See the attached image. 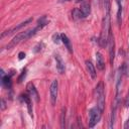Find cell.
I'll use <instances>...</instances> for the list:
<instances>
[{
    "mask_svg": "<svg viewBox=\"0 0 129 129\" xmlns=\"http://www.w3.org/2000/svg\"><path fill=\"white\" fill-rule=\"evenodd\" d=\"M111 30V25H110V11H107L104 15L103 22H102V30L99 38V43L101 46L105 47L107 46L108 43V36Z\"/></svg>",
    "mask_w": 129,
    "mask_h": 129,
    "instance_id": "1",
    "label": "cell"
},
{
    "mask_svg": "<svg viewBox=\"0 0 129 129\" xmlns=\"http://www.w3.org/2000/svg\"><path fill=\"white\" fill-rule=\"evenodd\" d=\"M39 29L37 27H34V28H31V29H28V30H25V31H22V32H19L16 36L13 37V39L7 44L6 48L7 49H11L12 47L16 46L19 42H21L22 40H26L28 38H30L31 36H33Z\"/></svg>",
    "mask_w": 129,
    "mask_h": 129,
    "instance_id": "2",
    "label": "cell"
},
{
    "mask_svg": "<svg viewBox=\"0 0 129 129\" xmlns=\"http://www.w3.org/2000/svg\"><path fill=\"white\" fill-rule=\"evenodd\" d=\"M95 99L97 102V107L103 112L105 109V91L103 82H100L95 88Z\"/></svg>",
    "mask_w": 129,
    "mask_h": 129,
    "instance_id": "3",
    "label": "cell"
},
{
    "mask_svg": "<svg viewBox=\"0 0 129 129\" xmlns=\"http://www.w3.org/2000/svg\"><path fill=\"white\" fill-rule=\"evenodd\" d=\"M102 113L103 112L97 106L90 109V111H89V127H91V128L94 127L100 121Z\"/></svg>",
    "mask_w": 129,
    "mask_h": 129,
    "instance_id": "4",
    "label": "cell"
},
{
    "mask_svg": "<svg viewBox=\"0 0 129 129\" xmlns=\"http://www.w3.org/2000/svg\"><path fill=\"white\" fill-rule=\"evenodd\" d=\"M108 49H109V57H110V63H114V58H115V40H114V35L110 30L109 36H108V43H107Z\"/></svg>",
    "mask_w": 129,
    "mask_h": 129,
    "instance_id": "5",
    "label": "cell"
},
{
    "mask_svg": "<svg viewBox=\"0 0 129 129\" xmlns=\"http://www.w3.org/2000/svg\"><path fill=\"white\" fill-rule=\"evenodd\" d=\"M31 21H32V19H31V18H29V19H27V20H25V21H23V22H21V23L17 24V25H16V26H14V27H11V28H9V29L5 30L4 32H2L1 37H5L6 35H10V34H12V33L16 32V31H18L20 28H22V27H23V26H25L26 24L30 23Z\"/></svg>",
    "mask_w": 129,
    "mask_h": 129,
    "instance_id": "6",
    "label": "cell"
},
{
    "mask_svg": "<svg viewBox=\"0 0 129 129\" xmlns=\"http://www.w3.org/2000/svg\"><path fill=\"white\" fill-rule=\"evenodd\" d=\"M50 103L51 105H54L56 102V98H57V93H58V83L56 80L52 81L51 85H50Z\"/></svg>",
    "mask_w": 129,
    "mask_h": 129,
    "instance_id": "7",
    "label": "cell"
},
{
    "mask_svg": "<svg viewBox=\"0 0 129 129\" xmlns=\"http://www.w3.org/2000/svg\"><path fill=\"white\" fill-rule=\"evenodd\" d=\"M26 90H27L28 95H29L32 99H34L35 102H39V95H38V92H37V90L35 89V87H34V85H33L32 83H28V84H27Z\"/></svg>",
    "mask_w": 129,
    "mask_h": 129,
    "instance_id": "8",
    "label": "cell"
},
{
    "mask_svg": "<svg viewBox=\"0 0 129 129\" xmlns=\"http://www.w3.org/2000/svg\"><path fill=\"white\" fill-rule=\"evenodd\" d=\"M79 9L81 11V14H82L83 18H85V17L89 16L90 13H91V3L90 2H84Z\"/></svg>",
    "mask_w": 129,
    "mask_h": 129,
    "instance_id": "9",
    "label": "cell"
},
{
    "mask_svg": "<svg viewBox=\"0 0 129 129\" xmlns=\"http://www.w3.org/2000/svg\"><path fill=\"white\" fill-rule=\"evenodd\" d=\"M54 59H55V63H56V70L58 71L59 74H63L66 68H64V62H63L62 58L58 54H55L54 55Z\"/></svg>",
    "mask_w": 129,
    "mask_h": 129,
    "instance_id": "10",
    "label": "cell"
},
{
    "mask_svg": "<svg viewBox=\"0 0 129 129\" xmlns=\"http://www.w3.org/2000/svg\"><path fill=\"white\" fill-rule=\"evenodd\" d=\"M96 63H97V68H98L100 71H104V69H105L104 57H103L102 53L99 52V51L96 52Z\"/></svg>",
    "mask_w": 129,
    "mask_h": 129,
    "instance_id": "11",
    "label": "cell"
},
{
    "mask_svg": "<svg viewBox=\"0 0 129 129\" xmlns=\"http://www.w3.org/2000/svg\"><path fill=\"white\" fill-rule=\"evenodd\" d=\"M86 67H87V71L89 73V75L91 76V78L93 80H95L97 78V73H96V69L94 67V64L92 63L91 60H86Z\"/></svg>",
    "mask_w": 129,
    "mask_h": 129,
    "instance_id": "12",
    "label": "cell"
},
{
    "mask_svg": "<svg viewBox=\"0 0 129 129\" xmlns=\"http://www.w3.org/2000/svg\"><path fill=\"white\" fill-rule=\"evenodd\" d=\"M22 100L26 103L27 105V109H28V113L30 115V117H33V113H32V105H31V100H30V96L28 94H23L21 95Z\"/></svg>",
    "mask_w": 129,
    "mask_h": 129,
    "instance_id": "13",
    "label": "cell"
},
{
    "mask_svg": "<svg viewBox=\"0 0 129 129\" xmlns=\"http://www.w3.org/2000/svg\"><path fill=\"white\" fill-rule=\"evenodd\" d=\"M124 0H116L117 4H118V11H117V22L118 24L122 23V10H123V3Z\"/></svg>",
    "mask_w": 129,
    "mask_h": 129,
    "instance_id": "14",
    "label": "cell"
},
{
    "mask_svg": "<svg viewBox=\"0 0 129 129\" xmlns=\"http://www.w3.org/2000/svg\"><path fill=\"white\" fill-rule=\"evenodd\" d=\"M60 38H61V41L63 42V44L66 45V47L68 48V50H69L70 52H72L73 49H72V45H71V41H70L69 37H68L64 33H62V34H60Z\"/></svg>",
    "mask_w": 129,
    "mask_h": 129,
    "instance_id": "15",
    "label": "cell"
},
{
    "mask_svg": "<svg viewBox=\"0 0 129 129\" xmlns=\"http://www.w3.org/2000/svg\"><path fill=\"white\" fill-rule=\"evenodd\" d=\"M2 84L7 88V89H10L11 87V78L10 76H3L2 77Z\"/></svg>",
    "mask_w": 129,
    "mask_h": 129,
    "instance_id": "16",
    "label": "cell"
},
{
    "mask_svg": "<svg viewBox=\"0 0 129 129\" xmlns=\"http://www.w3.org/2000/svg\"><path fill=\"white\" fill-rule=\"evenodd\" d=\"M60 127L61 128L66 127V109L64 108H62L60 113Z\"/></svg>",
    "mask_w": 129,
    "mask_h": 129,
    "instance_id": "17",
    "label": "cell"
},
{
    "mask_svg": "<svg viewBox=\"0 0 129 129\" xmlns=\"http://www.w3.org/2000/svg\"><path fill=\"white\" fill-rule=\"evenodd\" d=\"M101 1V6L105 9V11H110V7H111V4H110V0H100Z\"/></svg>",
    "mask_w": 129,
    "mask_h": 129,
    "instance_id": "18",
    "label": "cell"
},
{
    "mask_svg": "<svg viewBox=\"0 0 129 129\" xmlns=\"http://www.w3.org/2000/svg\"><path fill=\"white\" fill-rule=\"evenodd\" d=\"M59 37H60V35H58L57 33L53 34V36H52V38H53V42H54V43H58L59 40H61V38H59Z\"/></svg>",
    "mask_w": 129,
    "mask_h": 129,
    "instance_id": "19",
    "label": "cell"
},
{
    "mask_svg": "<svg viewBox=\"0 0 129 129\" xmlns=\"http://www.w3.org/2000/svg\"><path fill=\"white\" fill-rule=\"evenodd\" d=\"M25 76H26V70H23V72H22V74H21V76L19 77V79H18V82L20 83V82H22V79L23 78H25Z\"/></svg>",
    "mask_w": 129,
    "mask_h": 129,
    "instance_id": "20",
    "label": "cell"
},
{
    "mask_svg": "<svg viewBox=\"0 0 129 129\" xmlns=\"http://www.w3.org/2000/svg\"><path fill=\"white\" fill-rule=\"evenodd\" d=\"M124 105H125V107H128V106H129V92H128V94H127V96H126V98H125Z\"/></svg>",
    "mask_w": 129,
    "mask_h": 129,
    "instance_id": "21",
    "label": "cell"
},
{
    "mask_svg": "<svg viewBox=\"0 0 129 129\" xmlns=\"http://www.w3.org/2000/svg\"><path fill=\"white\" fill-rule=\"evenodd\" d=\"M18 57H19V59H22V58H24V57H25V53H24V52H19V54H18Z\"/></svg>",
    "mask_w": 129,
    "mask_h": 129,
    "instance_id": "22",
    "label": "cell"
},
{
    "mask_svg": "<svg viewBox=\"0 0 129 129\" xmlns=\"http://www.w3.org/2000/svg\"><path fill=\"white\" fill-rule=\"evenodd\" d=\"M1 109H2V110L5 109V101H4L3 99L1 100Z\"/></svg>",
    "mask_w": 129,
    "mask_h": 129,
    "instance_id": "23",
    "label": "cell"
},
{
    "mask_svg": "<svg viewBox=\"0 0 129 129\" xmlns=\"http://www.w3.org/2000/svg\"><path fill=\"white\" fill-rule=\"evenodd\" d=\"M124 128H129V117H128V119H127V121H126V123H125V125H124Z\"/></svg>",
    "mask_w": 129,
    "mask_h": 129,
    "instance_id": "24",
    "label": "cell"
},
{
    "mask_svg": "<svg viewBox=\"0 0 129 129\" xmlns=\"http://www.w3.org/2000/svg\"><path fill=\"white\" fill-rule=\"evenodd\" d=\"M67 1H71V0H59V2H67Z\"/></svg>",
    "mask_w": 129,
    "mask_h": 129,
    "instance_id": "25",
    "label": "cell"
},
{
    "mask_svg": "<svg viewBox=\"0 0 129 129\" xmlns=\"http://www.w3.org/2000/svg\"><path fill=\"white\" fill-rule=\"evenodd\" d=\"M81 1H83V0H78V2H81Z\"/></svg>",
    "mask_w": 129,
    "mask_h": 129,
    "instance_id": "26",
    "label": "cell"
}]
</instances>
